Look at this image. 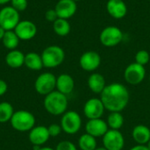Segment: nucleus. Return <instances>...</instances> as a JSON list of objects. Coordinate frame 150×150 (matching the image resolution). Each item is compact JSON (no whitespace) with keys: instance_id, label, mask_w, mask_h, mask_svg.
Wrapping results in <instances>:
<instances>
[{"instance_id":"32","label":"nucleus","mask_w":150,"mask_h":150,"mask_svg":"<svg viewBox=\"0 0 150 150\" xmlns=\"http://www.w3.org/2000/svg\"><path fill=\"white\" fill-rule=\"evenodd\" d=\"M45 18H46V20L54 23V22L58 18V15H57L55 10H54V9L47 10V11H46V13H45Z\"/></svg>"},{"instance_id":"25","label":"nucleus","mask_w":150,"mask_h":150,"mask_svg":"<svg viewBox=\"0 0 150 150\" xmlns=\"http://www.w3.org/2000/svg\"><path fill=\"white\" fill-rule=\"evenodd\" d=\"M78 147L81 150H95L98 147L97 139L85 133L79 137Z\"/></svg>"},{"instance_id":"7","label":"nucleus","mask_w":150,"mask_h":150,"mask_svg":"<svg viewBox=\"0 0 150 150\" xmlns=\"http://www.w3.org/2000/svg\"><path fill=\"white\" fill-rule=\"evenodd\" d=\"M123 36L124 34L119 27L109 25L101 31L99 34V40L103 46L112 47L119 45L122 41Z\"/></svg>"},{"instance_id":"31","label":"nucleus","mask_w":150,"mask_h":150,"mask_svg":"<svg viewBox=\"0 0 150 150\" xmlns=\"http://www.w3.org/2000/svg\"><path fill=\"white\" fill-rule=\"evenodd\" d=\"M47 130H48L50 137H57L58 135L61 134L62 131L61 125H58V124H51L47 127Z\"/></svg>"},{"instance_id":"21","label":"nucleus","mask_w":150,"mask_h":150,"mask_svg":"<svg viewBox=\"0 0 150 150\" xmlns=\"http://www.w3.org/2000/svg\"><path fill=\"white\" fill-rule=\"evenodd\" d=\"M25 54L18 49L10 50L5 56V62L10 68L18 69L25 65Z\"/></svg>"},{"instance_id":"15","label":"nucleus","mask_w":150,"mask_h":150,"mask_svg":"<svg viewBox=\"0 0 150 150\" xmlns=\"http://www.w3.org/2000/svg\"><path fill=\"white\" fill-rule=\"evenodd\" d=\"M54 10L58 15V18L69 19L76 12V2L73 0H59L54 7Z\"/></svg>"},{"instance_id":"11","label":"nucleus","mask_w":150,"mask_h":150,"mask_svg":"<svg viewBox=\"0 0 150 150\" xmlns=\"http://www.w3.org/2000/svg\"><path fill=\"white\" fill-rule=\"evenodd\" d=\"M83 114L88 120L100 119L105 111V105L100 98H91L88 99L83 105Z\"/></svg>"},{"instance_id":"26","label":"nucleus","mask_w":150,"mask_h":150,"mask_svg":"<svg viewBox=\"0 0 150 150\" xmlns=\"http://www.w3.org/2000/svg\"><path fill=\"white\" fill-rule=\"evenodd\" d=\"M19 40H20L19 38L16 34L14 30H11V31H6L5 32L4 38L2 40V42L7 49L14 50L18 46Z\"/></svg>"},{"instance_id":"29","label":"nucleus","mask_w":150,"mask_h":150,"mask_svg":"<svg viewBox=\"0 0 150 150\" xmlns=\"http://www.w3.org/2000/svg\"><path fill=\"white\" fill-rule=\"evenodd\" d=\"M11 6L13 7L16 11H23L27 8V0H11Z\"/></svg>"},{"instance_id":"27","label":"nucleus","mask_w":150,"mask_h":150,"mask_svg":"<svg viewBox=\"0 0 150 150\" xmlns=\"http://www.w3.org/2000/svg\"><path fill=\"white\" fill-rule=\"evenodd\" d=\"M14 113L13 106L8 102L0 103V124L6 123L11 120Z\"/></svg>"},{"instance_id":"40","label":"nucleus","mask_w":150,"mask_h":150,"mask_svg":"<svg viewBox=\"0 0 150 150\" xmlns=\"http://www.w3.org/2000/svg\"><path fill=\"white\" fill-rule=\"evenodd\" d=\"M147 147H148V148H149V149L150 150V141L148 142V143H147Z\"/></svg>"},{"instance_id":"10","label":"nucleus","mask_w":150,"mask_h":150,"mask_svg":"<svg viewBox=\"0 0 150 150\" xmlns=\"http://www.w3.org/2000/svg\"><path fill=\"white\" fill-rule=\"evenodd\" d=\"M102 140L103 146L107 150H122L125 147V138L120 130L109 129Z\"/></svg>"},{"instance_id":"12","label":"nucleus","mask_w":150,"mask_h":150,"mask_svg":"<svg viewBox=\"0 0 150 150\" xmlns=\"http://www.w3.org/2000/svg\"><path fill=\"white\" fill-rule=\"evenodd\" d=\"M80 67L87 72H93L101 64V56L96 51H87L79 59Z\"/></svg>"},{"instance_id":"22","label":"nucleus","mask_w":150,"mask_h":150,"mask_svg":"<svg viewBox=\"0 0 150 150\" xmlns=\"http://www.w3.org/2000/svg\"><path fill=\"white\" fill-rule=\"evenodd\" d=\"M25 65L31 70H40L44 66L41 59V55L34 53L30 52L25 55Z\"/></svg>"},{"instance_id":"23","label":"nucleus","mask_w":150,"mask_h":150,"mask_svg":"<svg viewBox=\"0 0 150 150\" xmlns=\"http://www.w3.org/2000/svg\"><path fill=\"white\" fill-rule=\"evenodd\" d=\"M108 127L112 130H120L124 125V117L120 112H112L107 117Z\"/></svg>"},{"instance_id":"2","label":"nucleus","mask_w":150,"mask_h":150,"mask_svg":"<svg viewBox=\"0 0 150 150\" xmlns=\"http://www.w3.org/2000/svg\"><path fill=\"white\" fill-rule=\"evenodd\" d=\"M44 108L51 115L60 116L67 112L69 101L66 95L54 91L48 95L45 96L44 98Z\"/></svg>"},{"instance_id":"9","label":"nucleus","mask_w":150,"mask_h":150,"mask_svg":"<svg viewBox=\"0 0 150 150\" xmlns=\"http://www.w3.org/2000/svg\"><path fill=\"white\" fill-rule=\"evenodd\" d=\"M146 76L145 67L136 62L129 64L124 71V78L126 82L131 85H138L143 82Z\"/></svg>"},{"instance_id":"35","label":"nucleus","mask_w":150,"mask_h":150,"mask_svg":"<svg viewBox=\"0 0 150 150\" xmlns=\"http://www.w3.org/2000/svg\"><path fill=\"white\" fill-rule=\"evenodd\" d=\"M5 32H6V31H5L2 26H0V40H3V38H4V35Z\"/></svg>"},{"instance_id":"5","label":"nucleus","mask_w":150,"mask_h":150,"mask_svg":"<svg viewBox=\"0 0 150 150\" xmlns=\"http://www.w3.org/2000/svg\"><path fill=\"white\" fill-rule=\"evenodd\" d=\"M60 125L67 134H76L82 127V118L75 111H67L62 115Z\"/></svg>"},{"instance_id":"33","label":"nucleus","mask_w":150,"mask_h":150,"mask_svg":"<svg viewBox=\"0 0 150 150\" xmlns=\"http://www.w3.org/2000/svg\"><path fill=\"white\" fill-rule=\"evenodd\" d=\"M8 91V84L7 83L3 80V79H0V97L4 96Z\"/></svg>"},{"instance_id":"17","label":"nucleus","mask_w":150,"mask_h":150,"mask_svg":"<svg viewBox=\"0 0 150 150\" xmlns=\"http://www.w3.org/2000/svg\"><path fill=\"white\" fill-rule=\"evenodd\" d=\"M106 10L110 16L114 18H123L127 13V6L123 0H108Z\"/></svg>"},{"instance_id":"14","label":"nucleus","mask_w":150,"mask_h":150,"mask_svg":"<svg viewBox=\"0 0 150 150\" xmlns=\"http://www.w3.org/2000/svg\"><path fill=\"white\" fill-rule=\"evenodd\" d=\"M14 32L21 40H32L37 33L36 25L30 20H20L14 29Z\"/></svg>"},{"instance_id":"6","label":"nucleus","mask_w":150,"mask_h":150,"mask_svg":"<svg viewBox=\"0 0 150 150\" xmlns=\"http://www.w3.org/2000/svg\"><path fill=\"white\" fill-rule=\"evenodd\" d=\"M34 89L40 95H48L56 89V76L50 72L40 74L34 82Z\"/></svg>"},{"instance_id":"19","label":"nucleus","mask_w":150,"mask_h":150,"mask_svg":"<svg viewBox=\"0 0 150 150\" xmlns=\"http://www.w3.org/2000/svg\"><path fill=\"white\" fill-rule=\"evenodd\" d=\"M134 141L140 145H147L150 141V129L145 125H137L132 131Z\"/></svg>"},{"instance_id":"1","label":"nucleus","mask_w":150,"mask_h":150,"mask_svg":"<svg viewBox=\"0 0 150 150\" xmlns=\"http://www.w3.org/2000/svg\"><path fill=\"white\" fill-rule=\"evenodd\" d=\"M100 99L103 102L105 110L110 112H121L129 103L130 94L124 84L112 83L105 86L100 94Z\"/></svg>"},{"instance_id":"18","label":"nucleus","mask_w":150,"mask_h":150,"mask_svg":"<svg viewBox=\"0 0 150 150\" xmlns=\"http://www.w3.org/2000/svg\"><path fill=\"white\" fill-rule=\"evenodd\" d=\"M75 81L69 74H61L56 77V91L68 96L74 91Z\"/></svg>"},{"instance_id":"16","label":"nucleus","mask_w":150,"mask_h":150,"mask_svg":"<svg viewBox=\"0 0 150 150\" xmlns=\"http://www.w3.org/2000/svg\"><path fill=\"white\" fill-rule=\"evenodd\" d=\"M28 138L33 146H42L47 142L50 138L47 127L45 126H37L34 127L32 130L29 131Z\"/></svg>"},{"instance_id":"42","label":"nucleus","mask_w":150,"mask_h":150,"mask_svg":"<svg viewBox=\"0 0 150 150\" xmlns=\"http://www.w3.org/2000/svg\"><path fill=\"white\" fill-rule=\"evenodd\" d=\"M149 83H150V76H149Z\"/></svg>"},{"instance_id":"20","label":"nucleus","mask_w":150,"mask_h":150,"mask_svg":"<svg viewBox=\"0 0 150 150\" xmlns=\"http://www.w3.org/2000/svg\"><path fill=\"white\" fill-rule=\"evenodd\" d=\"M87 83L89 89L95 94H101L106 86L104 76L99 73H92L89 76Z\"/></svg>"},{"instance_id":"4","label":"nucleus","mask_w":150,"mask_h":150,"mask_svg":"<svg viewBox=\"0 0 150 150\" xmlns=\"http://www.w3.org/2000/svg\"><path fill=\"white\" fill-rule=\"evenodd\" d=\"M41 59L43 62V66L45 68L53 69L60 66L65 59V52L64 50L56 45L49 46L46 47L42 54Z\"/></svg>"},{"instance_id":"39","label":"nucleus","mask_w":150,"mask_h":150,"mask_svg":"<svg viewBox=\"0 0 150 150\" xmlns=\"http://www.w3.org/2000/svg\"><path fill=\"white\" fill-rule=\"evenodd\" d=\"M95 150H107V149H105V148L103 146V147H97Z\"/></svg>"},{"instance_id":"37","label":"nucleus","mask_w":150,"mask_h":150,"mask_svg":"<svg viewBox=\"0 0 150 150\" xmlns=\"http://www.w3.org/2000/svg\"><path fill=\"white\" fill-rule=\"evenodd\" d=\"M40 150H55L53 148H50V147H41Z\"/></svg>"},{"instance_id":"24","label":"nucleus","mask_w":150,"mask_h":150,"mask_svg":"<svg viewBox=\"0 0 150 150\" xmlns=\"http://www.w3.org/2000/svg\"><path fill=\"white\" fill-rule=\"evenodd\" d=\"M53 29L57 35L64 37V36H67L70 33L71 27L68 19L58 18L53 23Z\"/></svg>"},{"instance_id":"38","label":"nucleus","mask_w":150,"mask_h":150,"mask_svg":"<svg viewBox=\"0 0 150 150\" xmlns=\"http://www.w3.org/2000/svg\"><path fill=\"white\" fill-rule=\"evenodd\" d=\"M41 147L40 146H36V145H34V146H33V150H40Z\"/></svg>"},{"instance_id":"41","label":"nucleus","mask_w":150,"mask_h":150,"mask_svg":"<svg viewBox=\"0 0 150 150\" xmlns=\"http://www.w3.org/2000/svg\"><path fill=\"white\" fill-rule=\"evenodd\" d=\"M73 1H75V2H77V1H80V0H73Z\"/></svg>"},{"instance_id":"8","label":"nucleus","mask_w":150,"mask_h":150,"mask_svg":"<svg viewBox=\"0 0 150 150\" xmlns=\"http://www.w3.org/2000/svg\"><path fill=\"white\" fill-rule=\"evenodd\" d=\"M19 21V12L13 7L5 6L0 10V26L5 31L14 30Z\"/></svg>"},{"instance_id":"13","label":"nucleus","mask_w":150,"mask_h":150,"mask_svg":"<svg viewBox=\"0 0 150 150\" xmlns=\"http://www.w3.org/2000/svg\"><path fill=\"white\" fill-rule=\"evenodd\" d=\"M108 125L105 120L103 119H94V120H88L85 125V132L86 134L97 138L103 137L108 129Z\"/></svg>"},{"instance_id":"3","label":"nucleus","mask_w":150,"mask_h":150,"mask_svg":"<svg viewBox=\"0 0 150 150\" xmlns=\"http://www.w3.org/2000/svg\"><path fill=\"white\" fill-rule=\"evenodd\" d=\"M11 126L18 132H29L35 127L36 120L34 115L25 110H19L14 112L11 120Z\"/></svg>"},{"instance_id":"34","label":"nucleus","mask_w":150,"mask_h":150,"mask_svg":"<svg viewBox=\"0 0 150 150\" xmlns=\"http://www.w3.org/2000/svg\"><path fill=\"white\" fill-rule=\"evenodd\" d=\"M130 150H149V148L147 147V145H140V144H136L135 146L132 147Z\"/></svg>"},{"instance_id":"28","label":"nucleus","mask_w":150,"mask_h":150,"mask_svg":"<svg viewBox=\"0 0 150 150\" xmlns=\"http://www.w3.org/2000/svg\"><path fill=\"white\" fill-rule=\"evenodd\" d=\"M150 61V54L147 50H140L135 54V62L145 66L147 65Z\"/></svg>"},{"instance_id":"30","label":"nucleus","mask_w":150,"mask_h":150,"mask_svg":"<svg viewBox=\"0 0 150 150\" xmlns=\"http://www.w3.org/2000/svg\"><path fill=\"white\" fill-rule=\"evenodd\" d=\"M55 150H77V148L69 141H62L57 144Z\"/></svg>"},{"instance_id":"36","label":"nucleus","mask_w":150,"mask_h":150,"mask_svg":"<svg viewBox=\"0 0 150 150\" xmlns=\"http://www.w3.org/2000/svg\"><path fill=\"white\" fill-rule=\"evenodd\" d=\"M11 2V0H0V5H4L6 4L7 3Z\"/></svg>"}]
</instances>
